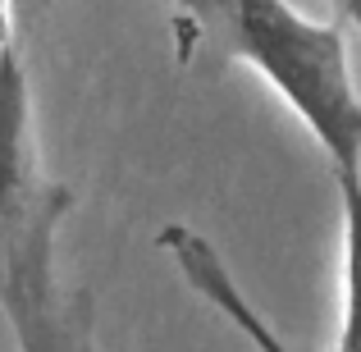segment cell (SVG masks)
Returning a JSON list of instances; mask_svg holds the SVG:
<instances>
[{
	"label": "cell",
	"mask_w": 361,
	"mask_h": 352,
	"mask_svg": "<svg viewBox=\"0 0 361 352\" xmlns=\"http://www.w3.org/2000/svg\"><path fill=\"white\" fill-rule=\"evenodd\" d=\"M211 18L224 23L233 60L252 64L311 128L334 178L361 174V97L338 23L307 18L288 0H211Z\"/></svg>",
	"instance_id": "obj_1"
},
{
	"label": "cell",
	"mask_w": 361,
	"mask_h": 352,
	"mask_svg": "<svg viewBox=\"0 0 361 352\" xmlns=\"http://www.w3.org/2000/svg\"><path fill=\"white\" fill-rule=\"evenodd\" d=\"M69 215V188L46 193L18 220L0 224V311L18 352H97L92 293L55 270V238Z\"/></svg>",
	"instance_id": "obj_2"
},
{
	"label": "cell",
	"mask_w": 361,
	"mask_h": 352,
	"mask_svg": "<svg viewBox=\"0 0 361 352\" xmlns=\"http://www.w3.org/2000/svg\"><path fill=\"white\" fill-rule=\"evenodd\" d=\"M160 247H165L169 261L178 265V274H183L188 289H192L206 307L220 311L256 352H293L279 334H274L270 320L247 302V293L238 289V279L229 274V265H224V256L215 252L211 238H202L197 229H188V224H165V229H160Z\"/></svg>",
	"instance_id": "obj_3"
},
{
	"label": "cell",
	"mask_w": 361,
	"mask_h": 352,
	"mask_svg": "<svg viewBox=\"0 0 361 352\" xmlns=\"http://www.w3.org/2000/svg\"><path fill=\"white\" fill-rule=\"evenodd\" d=\"M343 206V329L338 352H361V174H338Z\"/></svg>",
	"instance_id": "obj_4"
},
{
	"label": "cell",
	"mask_w": 361,
	"mask_h": 352,
	"mask_svg": "<svg viewBox=\"0 0 361 352\" xmlns=\"http://www.w3.org/2000/svg\"><path fill=\"white\" fill-rule=\"evenodd\" d=\"M42 5H46V0H18V14L32 18V14H42ZM178 9H188V14L206 18V14H211V0H178Z\"/></svg>",
	"instance_id": "obj_5"
},
{
	"label": "cell",
	"mask_w": 361,
	"mask_h": 352,
	"mask_svg": "<svg viewBox=\"0 0 361 352\" xmlns=\"http://www.w3.org/2000/svg\"><path fill=\"white\" fill-rule=\"evenodd\" d=\"M14 23H18V0H0V51L14 46Z\"/></svg>",
	"instance_id": "obj_6"
},
{
	"label": "cell",
	"mask_w": 361,
	"mask_h": 352,
	"mask_svg": "<svg viewBox=\"0 0 361 352\" xmlns=\"http://www.w3.org/2000/svg\"><path fill=\"white\" fill-rule=\"evenodd\" d=\"M334 9L348 18V23L357 28V37H361V0H334Z\"/></svg>",
	"instance_id": "obj_7"
}]
</instances>
